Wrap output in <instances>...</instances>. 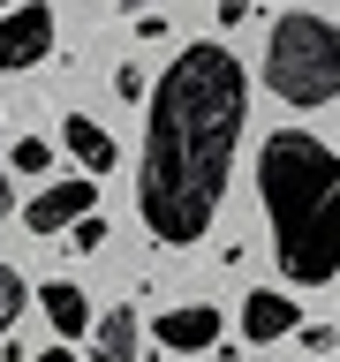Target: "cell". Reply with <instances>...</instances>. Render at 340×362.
<instances>
[{"mask_svg": "<svg viewBox=\"0 0 340 362\" xmlns=\"http://www.w3.org/2000/svg\"><path fill=\"white\" fill-rule=\"evenodd\" d=\"M45 166H53V144L45 136H23L16 151H8V174H45Z\"/></svg>", "mask_w": 340, "mask_h": 362, "instance_id": "8fae6325", "label": "cell"}, {"mask_svg": "<svg viewBox=\"0 0 340 362\" xmlns=\"http://www.w3.org/2000/svg\"><path fill=\"white\" fill-rule=\"evenodd\" d=\"M61 144H68V158H76V166H84L91 181L106 174L113 158H121V151H113V136L98 129V121H91V113H68V121H61Z\"/></svg>", "mask_w": 340, "mask_h": 362, "instance_id": "9c48e42d", "label": "cell"}, {"mask_svg": "<svg viewBox=\"0 0 340 362\" xmlns=\"http://www.w3.org/2000/svg\"><path fill=\"white\" fill-rule=\"evenodd\" d=\"M121 8H129V16H144V8H152V0H121Z\"/></svg>", "mask_w": 340, "mask_h": 362, "instance_id": "ac0fdd59", "label": "cell"}, {"mask_svg": "<svg viewBox=\"0 0 340 362\" xmlns=\"http://www.w3.org/2000/svg\"><path fill=\"white\" fill-rule=\"evenodd\" d=\"M136 347H144V325H136L129 302H121V310H106L98 325H91V362H136Z\"/></svg>", "mask_w": 340, "mask_h": 362, "instance_id": "30bf717a", "label": "cell"}, {"mask_svg": "<svg viewBox=\"0 0 340 362\" xmlns=\"http://www.w3.org/2000/svg\"><path fill=\"white\" fill-rule=\"evenodd\" d=\"M38 310H45V325H53L61 339H84V325H98L76 279H45V287H38Z\"/></svg>", "mask_w": 340, "mask_h": 362, "instance_id": "52a82bcc", "label": "cell"}, {"mask_svg": "<svg viewBox=\"0 0 340 362\" xmlns=\"http://www.w3.org/2000/svg\"><path fill=\"white\" fill-rule=\"evenodd\" d=\"M38 362H84V355H68V347H45V355Z\"/></svg>", "mask_w": 340, "mask_h": 362, "instance_id": "e0dca14e", "label": "cell"}, {"mask_svg": "<svg viewBox=\"0 0 340 362\" xmlns=\"http://www.w3.org/2000/svg\"><path fill=\"white\" fill-rule=\"evenodd\" d=\"M16 317H23V272H16V264H0V332H8Z\"/></svg>", "mask_w": 340, "mask_h": 362, "instance_id": "7c38bea8", "label": "cell"}, {"mask_svg": "<svg viewBox=\"0 0 340 362\" xmlns=\"http://www.w3.org/2000/svg\"><path fill=\"white\" fill-rule=\"evenodd\" d=\"M0 16H8V0H0Z\"/></svg>", "mask_w": 340, "mask_h": 362, "instance_id": "d6986e66", "label": "cell"}, {"mask_svg": "<svg viewBox=\"0 0 340 362\" xmlns=\"http://www.w3.org/2000/svg\"><path fill=\"white\" fill-rule=\"evenodd\" d=\"M113 90H121L129 106H144V68H113Z\"/></svg>", "mask_w": 340, "mask_h": 362, "instance_id": "5bb4252c", "label": "cell"}, {"mask_svg": "<svg viewBox=\"0 0 340 362\" xmlns=\"http://www.w3.org/2000/svg\"><path fill=\"white\" fill-rule=\"evenodd\" d=\"M257 197L272 219V257L295 287H325L340 272V158L302 129L265 136Z\"/></svg>", "mask_w": 340, "mask_h": 362, "instance_id": "7a4b0ae2", "label": "cell"}, {"mask_svg": "<svg viewBox=\"0 0 340 362\" xmlns=\"http://www.w3.org/2000/svg\"><path fill=\"white\" fill-rule=\"evenodd\" d=\"M53 53V8L45 0H23L0 16V76H16V68H38Z\"/></svg>", "mask_w": 340, "mask_h": 362, "instance_id": "277c9868", "label": "cell"}, {"mask_svg": "<svg viewBox=\"0 0 340 362\" xmlns=\"http://www.w3.org/2000/svg\"><path fill=\"white\" fill-rule=\"evenodd\" d=\"M288 332H302V317H295V302L288 294H249L242 302V339H257V347H265V339H288Z\"/></svg>", "mask_w": 340, "mask_h": 362, "instance_id": "ba28073f", "label": "cell"}, {"mask_svg": "<svg viewBox=\"0 0 340 362\" xmlns=\"http://www.w3.org/2000/svg\"><path fill=\"white\" fill-rule=\"evenodd\" d=\"M68 249H76V257L106 249V219H98V211H91V219H76V226H68Z\"/></svg>", "mask_w": 340, "mask_h": 362, "instance_id": "4fadbf2b", "label": "cell"}, {"mask_svg": "<svg viewBox=\"0 0 340 362\" xmlns=\"http://www.w3.org/2000/svg\"><path fill=\"white\" fill-rule=\"evenodd\" d=\"M220 23L234 30V23H249V0H220Z\"/></svg>", "mask_w": 340, "mask_h": 362, "instance_id": "9a60e30c", "label": "cell"}, {"mask_svg": "<svg viewBox=\"0 0 340 362\" xmlns=\"http://www.w3.org/2000/svg\"><path fill=\"white\" fill-rule=\"evenodd\" d=\"M249 113V76L227 45H181L166 76L152 83L144 113V174H136V211L166 249L204 242V226L220 219L234 144Z\"/></svg>", "mask_w": 340, "mask_h": 362, "instance_id": "6da1fadb", "label": "cell"}, {"mask_svg": "<svg viewBox=\"0 0 340 362\" xmlns=\"http://www.w3.org/2000/svg\"><path fill=\"white\" fill-rule=\"evenodd\" d=\"M8 211H16V197H8V166H0V219H8Z\"/></svg>", "mask_w": 340, "mask_h": 362, "instance_id": "2e32d148", "label": "cell"}, {"mask_svg": "<svg viewBox=\"0 0 340 362\" xmlns=\"http://www.w3.org/2000/svg\"><path fill=\"white\" fill-rule=\"evenodd\" d=\"M91 211H98V181L76 174V181H53V189H38V197H30V211H23V226H30V234H68V226L91 219Z\"/></svg>", "mask_w": 340, "mask_h": 362, "instance_id": "5b68a950", "label": "cell"}, {"mask_svg": "<svg viewBox=\"0 0 340 362\" xmlns=\"http://www.w3.org/2000/svg\"><path fill=\"white\" fill-rule=\"evenodd\" d=\"M265 83H272V98H288V106H325V98H340V23L310 16V8L280 16L272 38H265Z\"/></svg>", "mask_w": 340, "mask_h": 362, "instance_id": "3957f363", "label": "cell"}, {"mask_svg": "<svg viewBox=\"0 0 340 362\" xmlns=\"http://www.w3.org/2000/svg\"><path fill=\"white\" fill-rule=\"evenodd\" d=\"M152 339H159V347H174V355H204V347L220 339V310H212V302L159 310V317H152Z\"/></svg>", "mask_w": 340, "mask_h": 362, "instance_id": "8992f818", "label": "cell"}]
</instances>
